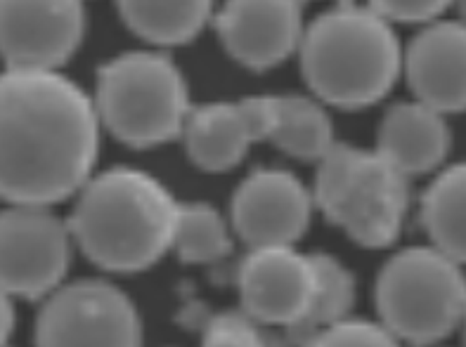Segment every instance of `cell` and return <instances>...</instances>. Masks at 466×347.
Segmentation results:
<instances>
[{
    "mask_svg": "<svg viewBox=\"0 0 466 347\" xmlns=\"http://www.w3.org/2000/svg\"><path fill=\"white\" fill-rule=\"evenodd\" d=\"M95 102L57 69L0 74V201L53 206L81 192L97 161Z\"/></svg>",
    "mask_w": 466,
    "mask_h": 347,
    "instance_id": "6da1fadb",
    "label": "cell"
},
{
    "mask_svg": "<svg viewBox=\"0 0 466 347\" xmlns=\"http://www.w3.org/2000/svg\"><path fill=\"white\" fill-rule=\"evenodd\" d=\"M69 230L102 270L140 272L171 248L177 203L147 173L112 168L78 192Z\"/></svg>",
    "mask_w": 466,
    "mask_h": 347,
    "instance_id": "7a4b0ae2",
    "label": "cell"
},
{
    "mask_svg": "<svg viewBox=\"0 0 466 347\" xmlns=\"http://www.w3.org/2000/svg\"><path fill=\"white\" fill-rule=\"evenodd\" d=\"M299 53L310 90L341 109L386 97L402 69L393 26L370 5H339L319 15L303 31Z\"/></svg>",
    "mask_w": 466,
    "mask_h": 347,
    "instance_id": "3957f363",
    "label": "cell"
},
{
    "mask_svg": "<svg viewBox=\"0 0 466 347\" xmlns=\"http://www.w3.org/2000/svg\"><path fill=\"white\" fill-rule=\"evenodd\" d=\"M315 203L355 243L386 248L408 215V175L379 152L334 142L319 159Z\"/></svg>",
    "mask_w": 466,
    "mask_h": 347,
    "instance_id": "277c9868",
    "label": "cell"
},
{
    "mask_svg": "<svg viewBox=\"0 0 466 347\" xmlns=\"http://www.w3.org/2000/svg\"><path fill=\"white\" fill-rule=\"evenodd\" d=\"M95 109L100 124L130 147L147 149L183 135L187 83L159 53H124L100 69Z\"/></svg>",
    "mask_w": 466,
    "mask_h": 347,
    "instance_id": "5b68a950",
    "label": "cell"
},
{
    "mask_svg": "<svg viewBox=\"0 0 466 347\" xmlns=\"http://www.w3.org/2000/svg\"><path fill=\"white\" fill-rule=\"evenodd\" d=\"M377 310L393 338L429 345L466 319V279L460 263L433 248H408L389 260L377 282Z\"/></svg>",
    "mask_w": 466,
    "mask_h": 347,
    "instance_id": "8992f818",
    "label": "cell"
},
{
    "mask_svg": "<svg viewBox=\"0 0 466 347\" xmlns=\"http://www.w3.org/2000/svg\"><path fill=\"white\" fill-rule=\"evenodd\" d=\"M69 224L47 206L7 203L0 211V289L12 298H46L66 277L71 263Z\"/></svg>",
    "mask_w": 466,
    "mask_h": 347,
    "instance_id": "52a82bcc",
    "label": "cell"
},
{
    "mask_svg": "<svg viewBox=\"0 0 466 347\" xmlns=\"http://www.w3.org/2000/svg\"><path fill=\"white\" fill-rule=\"evenodd\" d=\"M142 324L126 293L105 282L57 286L35 324L38 345H137Z\"/></svg>",
    "mask_w": 466,
    "mask_h": 347,
    "instance_id": "ba28073f",
    "label": "cell"
},
{
    "mask_svg": "<svg viewBox=\"0 0 466 347\" xmlns=\"http://www.w3.org/2000/svg\"><path fill=\"white\" fill-rule=\"evenodd\" d=\"M83 31V0H0V59L7 69H59Z\"/></svg>",
    "mask_w": 466,
    "mask_h": 347,
    "instance_id": "9c48e42d",
    "label": "cell"
},
{
    "mask_svg": "<svg viewBox=\"0 0 466 347\" xmlns=\"http://www.w3.org/2000/svg\"><path fill=\"white\" fill-rule=\"evenodd\" d=\"M313 289V255L296 253L291 246L251 248L239 267L244 312L260 326L294 329L308 312Z\"/></svg>",
    "mask_w": 466,
    "mask_h": 347,
    "instance_id": "30bf717a",
    "label": "cell"
},
{
    "mask_svg": "<svg viewBox=\"0 0 466 347\" xmlns=\"http://www.w3.org/2000/svg\"><path fill=\"white\" fill-rule=\"evenodd\" d=\"M313 196L299 177L287 171L263 168L237 189L232 223L251 248L294 246L310 224Z\"/></svg>",
    "mask_w": 466,
    "mask_h": 347,
    "instance_id": "8fae6325",
    "label": "cell"
},
{
    "mask_svg": "<svg viewBox=\"0 0 466 347\" xmlns=\"http://www.w3.org/2000/svg\"><path fill=\"white\" fill-rule=\"evenodd\" d=\"M303 0H225L216 29L225 50L248 69L282 64L303 38Z\"/></svg>",
    "mask_w": 466,
    "mask_h": 347,
    "instance_id": "7c38bea8",
    "label": "cell"
},
{
    "mask_svg": "<svg viewBox=\"0 0 466 347\" xmlns=\"http://www.w3.org/2000/svg\"><path fill=\"white\" fill-rule=\"evenodd\" d=\"M268 97H248L244 102L189 109L183 137L189 159L201 171L223 173L235 168L247 156L251 144L268 140Z\"/></svg>",
    "mask_w": 466,
    "mask_h": 347,
    "instance_id": "4fadbf2b",
    "label": "cell"
},
{
    "mask_svg": "<svg viewBox=\"0 0 466 347\" xmlns=\"http://www.w3.org/2000/svg\"><path fill=\"white\" fill-rule=\"evenodd\" d=\"M402 69L426 106L441 114L466 112V24H429L402 55Z\"/></svg>",
    "mask_w": 466,
    "mask_h": 347,
    "instance_id": "5bb4252c",
    "label": "cell"
},
{
    "mask_svg": "<svg viewBox=\"0 0 466 347\" xmlns=\"http://www.w3.org/2000/svg\"><path fill=\"white\" fill-rule=\"evenodd\" d=\"M450 130L443 114L424 102L396 104L384 116L377 152L405 175H421L443 164Z\"/></svg>",
    "mask_w": 466,
    "mask_h": 347,
    "instance_id": "9a60e30c",
    "label": "cell"
},
{
    "mask_svg": "<svg viewBox=\"0 0 466 347\" xmlns=\"http://www.w3.org/2000/svg\"><path fill=\"white\" fill-rule=\"evenodd\" d=\"M270 130L268 140L303 161H319L334 144L331 121L318 102L296 94L268 97Z\"/></svg>",
    "mask_w": 466,
    "mask_h": 347,
    "instance_id": "2e32d148",
    "label": "cell"
},
{
    "mask_svg": "<svg viewBox=\"0 0 466 347\" xmlns=\"http://www.w3.org/2000/svg\"><path fill=\"white\" fill-rule=\"evenodd\" d=\"M121 17L154 45H183L211 19L213 0H116Z\"/></svg>",
    "mask_w": 466,
    "mask_h": 347,
    "instance_id": "e0dca14e",
    "label": "cell"
},
{
    "mask_svg": "<svg viewBox=\"0 0 466 347\" xmlns=\"http://www.w3.org/2000/svg\"><path fill=\"white\" fill-rule=\"evenodd\" d=\"M421 220L433 246L466 265V164L436 177L421 201Z\"/></svg>",
    "mask_w": 466,
    "mask_h": 347,
    "instance_id": "ac0fdd59",
    "label": "cell"
},
{
    "mask_svg": "<svg viewBox=\"0 0 466 347\" xmlns=\"http://www.w3.org/2000/svg\"><path fill=\"white\" fill-rule=\"evenodd\" d=\"M315 265V289L308 312L294 329L289 338L306 342L318 331L327 329L339 319L349 317L355 301V279L346 267L331 255H313Z\"/></svg>",
    "mask_w": 466,
    "mask_h": 347,
    "instance_id": "d6986e66",
    "label": "cell"
},
{
    "mask_svg": "<svg viewBox=\"0 0 466 347\" xmlns=\"http://www.w3.org/2000/svg\"><path fill=\"white\" fill-rule=\"evenodd\" d=\"M171 248L183 263H216L228 258L232 251L228 223L207 203H177Z\"/></svg>",
    "mask_w": 466,
    "mask_h": 347,
    "instance_id": "ffe728a7",
    "label": "cell"
},
{
    "mask_svg": "<svg viewBox=\"0 0 466 347\" xmlns=\"http://www.w3.org/2000/svg\"><path fill=\"white\" fill-rule=\"evenodd\" d=\"M308 345H396V338L381 322H367V319L343 317L327 329L318 331L313 338H308Z\"/></svg>",
    "mask_w": 466,
    "mask_h": 347,
    "instance_id": "44dd1931",
    "label": "cell"
},
{
    "mask_svg": "<svg viewBox=\"0 0 466 347\" xmlns=\"http://www.w3.org/2000/svg\"><path fill=\"white\" fill-rule=\"evenodd\" d=\"M207 345H260L263 336L258 331V322L247 312L216 314L204 329Z\"/></svg>",
    "mask_w": 466,
    "mask_h": 347,
    "instance_id": "7402d4cb",
    "label": "cell"
},
{
    "mask_svg": "<svg viewBox=\"0 0 466 347\" xmlns=\"http://www.w3.org/2000/svg\"><path fill=\"white\" fill-rule=\"evenodd\" d=\"M455 0H370V7L377 10L389 22H433L441 17Z\"/></svg>",
    "mask_w": 466,
    "mask_h": 347,
    "instance_id": "603a6c76",
    "label": "cell"
},
{
    "mask_svg": "<svg viewBox=\"0 0 466 347\" xmlns=\"http://www.w3.org/2000/svg\"><path fill=\"white\" fill-rule=\"evenodd\" d=\"M12 331H15V305H12V295L0 289V345L10 341Z\"/></svg>",
    "mask_w": 466,
    "mask_h": 347,
    "instance_id": "cb8c5ba5",
    "label": "cell"
},
{
    "mask_svg": "<svg viewBox=\"0 0 466 347\" xmlns=\"http://www.w3.org/2000/svg\"><path fill=\"white\" fill-rule=\"evenodd\" d=\"M452 5H457V12H460V22L466 24V0H455Z\"/></svg>",
    "mask_w": 466,
    "mask_h": 347,
    "instance_id": "d4e9b609",
    "label": "cell"
},
{
    "mask_svg": "<svg viewBox=\"0 0 466 347\" xmlns=\"http://www.w3.org/2000/svg\"><path fill=\"white\" fill-rule=\"evenodd\" d=\"M464 326H466V319H464Z\"/></svg>",
    "mask_w": 466,
    "mask_h": 347,
    "instance_id": "484cf974",
    "label": "cell"
}]
</instances>
